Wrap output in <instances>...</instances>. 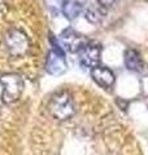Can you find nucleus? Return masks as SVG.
Returning <instances> with one entry per match:
<instances>
[{
	"label": "nucleus",
	"instance_id": "nucleus-1",
	"mask_svg": "<svg viewBox=\"0 0 148 155\" xmlns=\"http://www.w3.org/2000/svg\"><path fill=\"white\" fill-rule=\"evenodd\" d=\"M51 115L57 120H68L76 113V106L72 96L68 92H58L53 94L48 105Z\"/></svg>",
	"mask_w": 148,
	"mask_h": 155
},
{
	"label": "nucleus",
	"instance_id": "nucleus-2",
	"mask_svg": "<svg viewBox=\"0 0 148 155\" xmlns=\"http://www.w3.org/2000/svg\"><path fill=\"white\" fill-rule=\"evenodd\" d=\"M4 45L12 57H21L29 51L30 41L23 31L18 28H11L4 35Z\"/></svg>",
	"mask_w": 148,
	"mask_h": 155
},
{
	"label": "nucleus",
	"instance_id": "nucleus-3",
	"mask_svg": "<svg viewBox=\"0 0 148 155\" xmlns=\"http://www.w3.org/2000/svg\"><path fill=\"white\" fill-rule=\"evenodd\" d=\"M0 83L3 85L2 98L5 104H12L21 97L23 91V80L18 74L14 72L4 74L0 76Z\"/></svg>",
	"mask_w": 148,
	"mask_h": 155
},
{
	"label": "nucleus",
	"instance_id": "nucleus-4",
	"mask_svg": "<svg viewBox=\"0 0 148 155\" xmlns=\"http://www.w3.org/2000/svg\"><path fill=\"white\" fill-rule=\"evenodd\" d=\"M66 60H65V54H64L62 48L60 44L53 43L52 49L49 51L47 60H46V66L44 69L48 74L51 75H61L66 71Z\"/></svg>",
	"mask_w": 148,
	"mask_h": 155
},
{
	"label": "nucleus",
	"instance_id": "nucleus-5",
	"mask_svg": "<svg viewBox=\"0 0 148 155\" xmlns=\"http://www.w3.org/2000/svg\"><path fill=\"white\" fill-rule=\"evenodd\" d=\"M79 53V64L86 69H93L99 66L101 56V45L95 41H87V44L78 52Z\"/></svg>",
	"mask_w": 148,
	"mask_h": 155
},
{
	"label": "nucleus",
	"instance_id": "nucleus-6",
	"mask_svg": "<svg viewBox=\"0 0 148 155\" xmlns=\"http://www.w3.org/2000/svg\"><path fill=\"white\" fill-rule=\"evenodd\" d=\"M60 44L65 48L68 52L76 53V52H79L82 48L87 44V40L85 39V36L81 35L79 32H77L76 30L66 28L60 35Z\"/></svg>",
	"mask_w": 148,
	"mask_h": 155
},
{
	"label": "nucleus",
	"instance_id": "nucleus-7",
	"mask_svg": "<svg viewBox=\"0 0 148 155\" xmlns=\"http://www.w3.org/2000/svg\"><path fill=\"white\" fill-rule=\"evenodd\" d=\"M91 78L97 85L103 87V88H107V89L111 88L115 84V80H116L113 71L111 69H108L107 66H101V65L93 67L91 70Z\"/></svg>",
	"mask_w": 148,
	"mask_h": 155
},
{
	"label": "nucleus",
	"instance_id": "nucleus-8",
	"mask_svg": "<svg viewBox=\"0 0 148 155\" xmlns=\"http://www.w3.org/2000/svg\"><path fill=\"white\" fill-rule=\"evenodd\" d=\"M125 66L130 71H140L144 67V64L139 52L135 49H127L125 52Z\"/></svg>",
	"mask_w": 148,
	"mask_h": 155
},
{
	"label": "nucleus",
	"instance_id": "nucleus-9",
	"mask_svg": "<svg viewBox=\"0 0 148 155\" xmlns=\"http://www.w3.org/2000/svg\"><path fill=\"white\" fill-rule=\"evenodd\" d=\"M82 12V4L77 0H66L62 4V13L68 19L77 18Z\"/></svg>",
	"mask_w": 148,
	"mask_h": 155
},
{
	"label": "nucleus",
	"instance_id": "nucleus-10",
	"mask_svg": "<svg viewBox=\"0 0 148 155\" xmlns=\"http://www.w3.org/2000/svg\"><path fill=\"white\" fill-rule=\"evenodd\" d=\"M103 17H104V12H103L100 8L91 7V8H88L86 12V18L92 23H99L103 19Z\"/></svg>",
	"mask_w": 148,
	"mask_h": 155
},
{
	"label": "nucleus",
	"instance_id": "nucleus-11",
	"mask_svg": "<svg viewBox=\"0 0 148 155\" xmlns=\"http://www.w3.org/2000/svg\"><path fill=\"white\" fill-rule=\"evenodd\" d=\"M99 2V5L103 7V8H108V7H111L113 3L116 2V0H97Z\"/></svg>",
	"mask_w": 148,
	"mask_h": 155
}]
</instances>
